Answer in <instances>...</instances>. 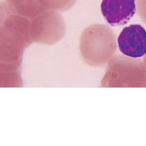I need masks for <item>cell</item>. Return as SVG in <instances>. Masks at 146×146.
Returning <instances> with one entry per match:
<instances>
[{
    "instance_id": "5b68a950",
    "label": "cell",
    "mask_w": 146,
    "mask_h": 146,
    "mask_svg": "<svg viewBox=\"0 0 146 146\" xmlns=\"http://www.w3.org/2000/svg\"><path fill=\"white\" fill-rule=\"evenodd\" d=\"M39 7L43 10L63 11L70 9L76 0H36Z\"/></svg>"
},
{
    "instance_id": "8992f818",
    "label": "cell",
    "mask_w": 146,
    "mask_h": 146,
    "mask_svg": "<svg viewBox=\"0 0 146 146\" xmlns=\"http://www.w3.org/2000/svg\"><path fill=\"white\" fill-rule=\"evenodd\" d=\"M136 11L139 18L146 23V0H135Z\"/></svg>"
},
{
    "instance_id": "7a4b0ae2",
    "label": "cell",
    "mask_w": 146,
    "mask_h": 146,
    "mask_svg": "<svg viewBox=\"0 0 146 146\" xmlns=\"http://www.w3.org/2000/svg\"><path fill=\"white\" fill-rule=\"evenodd\" d=\"M117 42L120 52L127 56L140 57L146 54V31L139 24L124 28L118 37Z\"/></svg>"
},
{
    "instance_id": "6da1fadb",
    "label": "cell",
    "mask_w": 146,
    "mask_h": 146,
    "mask_svg": "<svg viewBox=\"0 0 146 146\" xmlns=\"http://www.w3.org/2000/svg\"><path fill=\"white\" fill-rule=\"evenodd\" d=\"M65 28L62 16L56 11L44 10L30 19L31 38L36 42L55 43L63 36Z\"/></svg>"
},
{
    "instance_id": "3957f363",
    "label": "cell",
    "mask_w": 146,
    "mask_h": 146,
    "mask_svg": "<svg viewBox=\"0 0 146 146\" xmlns=\"http://www.w3.org/2000/svg\"><path fill=\"white\" fill-rule=\"evenodd\" d=\"M101 8L105 19L112 26L126 24L136 11L135 0H102Z\"/></svg>"
},
{
    "instance_id": "277c9868",
    "label": "cell",
    "mask_w": 146,
    "mask_h": 146,
    "mask_svg": "<svg viewBox=\"0 0 146 146\" xmlns=\"http://www.w3.org/2000/svg\"><path fill=\"white\" fill-rule=\"evenodd\" d=\"M4 2L11 11L18 14L31 18L44 11L36 0H5Z\"/></svg>"
}]
</instances>
